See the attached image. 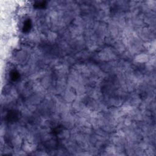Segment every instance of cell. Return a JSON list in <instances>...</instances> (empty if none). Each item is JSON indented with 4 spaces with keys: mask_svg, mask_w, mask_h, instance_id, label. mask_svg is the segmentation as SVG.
Here are the masks:
<instances>
[{
    "mask_svg": "<svg viewBox=\"0 0 156 156\" xmlns=\"http://www.w3.org/2000/svg\"><path fill=\"white\" fill-rule=\"evenodd\" d=\"M137 62L139 63H144L147 62V60H148V56H147L146 54H140V55H138L136 57V59H135Z\"/></svg>",
    "mask_w": 156,
    "mask_h": 156,
    "instance_id": "obj_1",
    "label": "cell"
},
{
    "mask_svg": "<svg viewBox=\"0 0 156 156\" xmlns=\"http://www.w3.org/2000/svg\"><path fill=\"white\" fill-rule=\"evenodd\" d=\"M57 38V36L55 33L54 32H50V33L48 34V39L50 42H53L54 41L55 38Z\"/></svg>",
    "mask_w": 156,
    "mask_h": 156,
    "instance_id": "obj_2",
    "label": "cell"
}]
</instances>
